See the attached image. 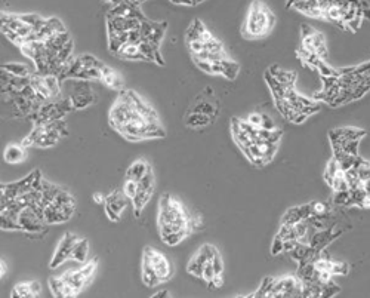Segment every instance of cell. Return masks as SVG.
Returning a JSON list of instances; mask_svg holds the SVG:
<instances>
[{"instance_id":"obj_30","label":"cell","mask_w":370,"mask_h":298,"mask_svg":"<svg viewBox=\"0 0 370 298\" xmlns=\"http://www.w3.org/2000/svg\"><path fill=\"white\" fill-rule=\"evenodd\" d=\"M277 236H280L283 241L296 239L293 224H281V226H280V230H278V233H277Z\"/></svg>"},{"instance_id":"obj_47","label":"cell","mask_w":370,"mask_h":298,"mask_svg":"<svg viewBox=\"0 0 370 298\" xmlns=\"http://www.w3.org/2000/svg\"><path fill=\"white\" fill-rule=\"evenodd\" d=\"M298 239H289V241H284V246H283V252H288V254H290L293 249H295V246L298 245Z\"/></svg>"},{"instance_id":"obj_51","label":"cell","mask_w":370,"mask_h":298,"mask_svg":"<svg viewBox=\"0 0 370 298\" xmlns=\"http://www.w3.org/2000/svg\"><path fill=\"white\" fill-rule=\"evenodd\" d=\"M174 3H177V5H187V6H193L194 3H193V0H172Z\"/></svg>"},{"instance_id":"obj_8","label":"cell","mask_w":370,"mask_h":298,"mask_svg":"<svg viewBox=\"0 0 370 298\" xmlns=\"http://www.w3.org/2000/svg\"><path fill=\"white\" fill-rule=\"evenodd\" d=\"M116 55L122 59H126V61H139V59L141 61H147L145 56L142 55V52L139 49V45H133L129 42L122 45V48L117 51Z\"/></svg>"},{"instance_id":"obj_15","label":"cell","mask_w":370,"mask_h":298,"mask_svg":"<svg viewBox=\"0 0 370 298\" xmlns=\"http://www.w3.org/2000/svg\"><path fill=\"white\" fill-rule=\"evenodd\" d=\"M153 193H154V189H150V190H138L136 196L132 199V202H133V210H135V215H136V217H139L141 211L144 210L145 205L150 202Z\"/></svg>"},{"instance_id":"obj_31","label":"cell","mask_w":370,"mask_h":298,"mask_svg":"<svg viewBox=\"0 0 370 298\" xmlns=\"http://www.w3.org/2000/svg\"><path fill=\"white\" fill-rule=\"evenodd\" d=\"M348 272H350V265H348L347 263H336V261H333L329 273H330L332 276H335V275L344 276V275H348Z\"/></svg>"},{"instance_id":"obj_35","label":"cell","mask_w":370,"mask_h":298,"mask_svg":"<svg viewBox=\"0 0 370 298\" xmlns=\"http://www.w3.org/2000/svg\"><path fill=\"white\" fill-rule=\"evenodd\" d=\"M312 203V211H314V215H323L332 211V208L327 203L323 202H311Z\"/></svg>"},{"instance_id":"obj_4","label":"cell","mask_w":370,"mask_h":298,"mask_svg":"<svg viewBox=\"0 0 370 298\" xmlns=\"http://www.w3.org/2000/svg\"><path fill=\"white\" fill-rule=\"evenodd\" d=\"M142 260L150 261L154 265V269H156L157 275L160 276L161 282H166V280H169L170 278H172V275H174L172 264L169 263V260L163 254L153 249L151 246H147L144 249V257H142Z\"/></svg>"},{"instance_id":"obj_18","label":"cell","mask_w":370,"mask_h":298,"mask_svg":"<svg viewBox=\"0 0 370 298\" xmlns=\"http://www.w3.org/2000/svg\"><path fill=\"white\" fill-rule=\"evenodd\" d=\"M88 251H89V242H88V239H79V242H77L76 246L73 248L71 260H74V261H77V263L86 261Z\"/></svg>"},{"instance_id":"obj_50","label":"cell","mask_w":370,"mask_h":298,"mask_svg":"<svg viewBox=\"0 0 370 298\" xmlns=\"http://www.w3.org/2000/svg\"><path fill=\"white\" fill-rule=\"evenodd\" d=\"M6 273H8V265H6V263L2 260V263H0V276L5 278Z\"/></svg>"},{"instance_id":"obj_46","label":"cell","mask_w":370,"mask_h":298,"mask_svg":"<svg viewBox=\"0 0 370 298\" xmlns=\"http://www.w3.org/2000/svg\"><path fill=\"white\" fill-rule=\"evenodd\" d=\"M42 17H39L37 14H28V15H21V19L24 21V22H27V24H30V25H34L39 19H40Z\"/></svg>"},{"instance_id":"obj_27","label":"cell","mask_w":370,"mask_h":298,"mask_svg":"<svg viewBox=\"0 0 370 298\" xmlns=\"http://www.w3.org/2000/svg\"><path fill=\"white\" fill-rule=\"evenodd\" d=\"M11 297H34L33 292H32V286H30V282H22V283H18Z\"/></svg>"},{"instance_id":"obj_23","label":"cell","mask_w":370,"mask_h":298,"mask_svg":"<svg viewBox=\"0 0 370 298\" xmlns=\"http://www.w3.org/2000/svg\"><path fill=\"white\" fill-rule=\"evenodd\" d=\"M138 187H139V190H150V189H154V174H153L151 166L148 168V171L145 172V175L142 176L141 180L138 181Z\"/></svg>"},{"instance_id":"obj_3","label":"cell","mask_w":370,"mask_h":298,"mask_svg":"<svg viewBox=\"0 0 370 298\" xmlns=\"http://www.w3.org/2000/svg\"><path fill=\"white\" fill-rule=\"evenodd\" d=\"M68 97L74 108L77 110L86 108L97 101V94L92 89V86L88 83V80H79V79H76L74 85L70 86Z\"/></svg>"},{"instance_id":"obj_29","label":"cell","mask_w":370,"mask_h":298,"mask_svg":"<svg viewBox=\"0 0 370 298\" xmlns=\"http://www.w3.org/2000/svg\"><path fill=\"white\" fill-rule=\"evenodd\" d=\"M333 203L336 206H351V194L350 190L347 192H335Z\"/></svg>"},{"instance_id":"obj_11","label":"cell","mask_w":370,"mask_h":298,"mask_svg":"<svg viewBox=\"0 0 370 298\" xmlns=\"http://www.w3.org/2000/svg\"><path fill=\"white\" fill-rule=\"evenodd\" d=\"M150 163L144 159H138L135 160L126 171V180H133V181H139L142 176L145 175V172L148 171Z\"/></svg>"},{"instance_id":"obj_24","label":"cell","mask_w":370,"mask_h":298,"mask_svg":"<svg viewBox=\"0 0 370 298\" xmlns=\"http://www.w3.org/2000/svg\"><path fill=\"white\" fill-rule=\"evenodd\" d=\"M49 288L52 291V294L55 297H63L64 298V288H65V282L63 278H52L49 280Z\"/></svg>"},{"instance_id":"obj_14","label":"cell","mask_w":370,"mask_h":298,"mask_svg":"<svg viewBox=\"0 0 370 298\" xmlns=\"http://www.w3.org/2000/svg\"><path fill=\"white\" fill-rule=\"evenodd\" d=\"M105 203L107 205H110L113 210H114L119 215L125 211V208L128 206V197L123 194H120L117 190L116 192H113L111 194H108V196H105ZM104 203V205H105Z\"/></svg>"},{"instance_id":"obj_38","label":"cell","mask_w":370,"mask_h":298,"mask_svg":"<svg viewBox=\"0 0 370 298\" xmlns=\"http://www.w3.org/2000/svg\"><path fill=\"white\" fill-rule=\"evenodd\" d=\"M215 276H216V272H215V269H213V264H212V261H208V263L205 264L202 279H205L206 282H210V280H213Z\"/></svg>"},{"instance_id":"obj_48","label":"cell","mask_w":370,"mask_h":298,"mask_svg":"<svg viewBox=\"0 0 370 298\" xmlns=\"http://www.w3.org/2000/svg\"><path fill=\"white\" fill-rule=\"evenodd\" d=\"M30 286H32V292H33V295H34V297L40 294V291H42L40 282H37V280H32V282H30Z\"/></svg>"},{"instance_id":"obj_5","label":"cell","mask_w":370,"mask_h":298,"mask_svg":"<svg viewBox=\"0 0 370 298\" xmlns=\"http://www.w3.org/2000/svg\"><path fill=\"white\" fill-rule=\"evenodd\" d=\"M79 242V237L70 231H67L64 234V237L61 239L58 248H56L55 254H53V258L50 261V269H56V267H60L65 260L71 258V252H73V248L76 246V244Z\"/></svg>"},{"instance_id":"obj_2","label":"cell","mask_w":370,"mask_h":298,"mask_svg":"<svg viewBox=\"0 0 370 298\" xmlns=\"http://www.w3.org/2000/svg\"><path fill=\"white\" fill-rule=\"evenodd\" d=\"M301 48L316 53L320 59L326 61L327 59V46H326V36L319 32V30L312 28L306 24L302 25V42H301Z\"/></svg>"},{"instance_id":"obj_43","label":"cell","mask_w":370,"mask_h":298,"mask_svg":"<svg viewBox=\"0 0 370 298\" xmlns=\"http://www.w3.org/2000/svg\"><path fill=\"white\" fill-rule=\"evenodd\" d=\"M247 122L256 128H261V123H262V114L261 113H252L247 119Z\"/></svg>"},{"instance_id":"obj_52","label":"cell","mask_w":370,"mask_h":298,"mask_svg":"<svg viewBox=\"0 0 370 298\" xmlns=\"http://www.w3.org/2000/svg\"><path fill=\"white\" fill-rule=\"evenodd\" d=\"M160 297H170L169 291H159L156 294H153V298H160Z\"/></svg>"},{"instance_id":"obj_28","label":"cell","mask_w":370,"mask_h":298,"mask_svg":"<svg viewBox=\"0 0 370 298\" xmlns=\"http://www.w3.org/2000/svg\"><path fill=\"white\" fill-rule=\"evenodd\" d=\"M53 203H55L56 206L63 208V206H65V205H76V200H74V197H73L67 190H61V192L58 193V196L55 197Z\"/></svg>"},{"instance_id":"obj_34","label":"cell","mask_w":370,"mask_h":298,"mask_svg":"<svg viewBox=\"0 0 370 298\" xmlns=\"http://www.w3.org/2000/svg\"><path fill=\"white\" fill-rule=\"evenodd\" d=\"M0 227H2V230H22L18 221L6 215H0Z\"/></svg>"},{"instance_id":"obj_45","label":"cell","mask_w":370,"mask_h":298,"mask_svg":"<svg viewBox=\"0 0 370 298\" xmlns=\"http://www.w3.org/2000/svg\"><path fill=\"white\" fill-rule=\"evenodd\" d=\"M104 206H105V214H107V217H108V218H110L111 221H114V223H117V221L120 220V215H119V214H117V212H116L114 210H113V208H111L110 205H107V203H105Z\"/></svg>"},{"instance_id":"obj_39","label":"cell","mask_w":370,"mask_h":298,"mask_svg":"<svg viewBox=\"0 0 370 298\" xmlns=\"http://www.w3.org/2000/svg\"><path fill=\"white\" fill-rule=\"evenodd\" d=\"M48 24H49V27L52 28V32H53L55 35H56V33L67 32L65 27H64V24H63L58 18H49V19H48Z\"/></svg>"},{"instance_id":"obj_17","label":"cell","mask_w":370,"mask_h":298,"mask_svg":"<svg viewBox=\"0 0 370 298\" xmlns=\"http://www.w3.org/2000/svg\"><path fill=\"white\" fill-rule=\"evenodd\" d=\"M190 231H191V228H182V230H179V231H175V233H164V234H160V237H161V241L166 244V245H169V246H175V245H178L179 242H182L185 237L190 234Z\"/></svg>"},{"instance_id":"obj_37","label":"cell","mask_w":370,"mask_h":298,"mask_svg":"<svg viewBox=\"0 0 370 298\" xmlns=\"http://www.w3.org/2000/svg\"><path fill=\"white\" fill-rule=\"evenodd\" d=\"M283 246H284V241L281 239L280 236H277L275 234V237H274V241H273V244H271V255H278V254H281L283 252Z\"/></svg>"},{"instance_id":"obj_40","label":"cell","mask_w":370,"mask_h":298,"mask_svg":"<svg viewBox=\"0 0 370 298\" xmlns=\"http://www.w3.org/2000/svg\"><path fill=\"white\" fill-rule=\"evenodd\" d=\"M210 261L213 264V269H215L216 275H222V272H224V261H222V257H221L219 251L215 252V255L212 257Z\"/></svg>"},{"instance_id":"obj_25","label":"cell","mask_w":370,"mask_h":298,"mask_svg":"<svg viewBox=\"0 0 370 298\" xmlns=\"http://www.w3.org/2000/svg\"><path fill=\"white\" fill-rule=\"evenodd\" d=\"M274 282H275V278H270V276L265 278L262 280L259 289L253 294V297H270V292H271V289L274 286Z\"/></svg>"},{"instance_id":"obj_41","label":"cell","mask_w":370,"mask_h":298,"mask_svg":"<svg viewBox=\"0 0 370 298\" xmlns=\"http://www.w3.org/2000/svg\"><path fill=\"white\" fill-rule=\"evenodd\" d=\"M187 48H188V51L191 52V55H195V53L202 52V51L205 49V42H202V40L188 42V43H187Z\"/></svg>"},{"instance_id":"obj_7","label":"cell","mask_w":370,"mask_h":298,"mask_svg":"<svg viewBox=\"0 0 370 298\" xmlns=\"http://www.w3.org/2000/svg\"><path fill=\"white\" fill-rule=\"evenodd\" d=\"M27 147L21 144H9L6 148H5V153H3V159L6 163H11V165H16V163H21L27 159Z\"/></svg>"},{"instance_id":"obj_33","label":"cell","mask_w":370,"mask_h":298,"mask_svg":"<svg viewBox=\"0 0 370 298\" xmlns=\"http://www.w3.org/2000/svg\"><path fill=\"white\" fill-rule=\"evenodd\" d=\"M138 190H139V187H138V183H136V181H133V180H126L125 186H123V194H125L128 199L132 200V199L136 196Z\"/></svg>"},{"instance_id":"obj_13","label":"cell","mask_w":370,"mask_h":298,"mask_svg":"<svg viewBox=\"0 0 370 298\" xmlns=\"http://www.w3.org/2000/svg\"><path fill=\"white\" fill-rule=\"evenodd\" d=\"M271 76H274L278 82H281L283 85L286 86H295V82H296V73L295 71H286L283 70L280 66H271L268 70H267Z\"/></svg>"},{"instance_id":"obj_44","label":"cell","mask_w":370,"mask_h":298,"mask_svg":"<svg viewBox=\"0 0 370 298\" xmlns=\"http://www.w3.org/2000/svg\"><path fill=\"white\" fill-rule=\"evenodd\" d=\"M261 128L268 129V131L275 129V125H274V122H273V119H271L268 114H262V123H261Z\"/></svg>"},{"instance_id":"obj_32","label":"cell","mask_w":370,"mask_h":298,"mask_svg":"<svg viewBox=\"0 0 370 298\" xmlns=\"http://www.w3.org/2000/svg\"><path fill=\"white\" fill-rule=\"evenodd\" d=\"M340 292V288L333 282V279L332 280H329V282H326L324 285H323V289H322V297L323 298H329V297H333V295H336V294H339Z\"/></svg>"},{"instance_id":"obj_36","label":"cell","mask_w":370,"mask_h":298,"mask_svg":"<svg viewBox=\"0 0 370 298\" xmlns=\"http://www.w3.org/2000/svg\"><path fill=\"white\" fill-rule=\"evenodd\" d=\"M95 267H97V260H94L92 263L83 265L81 269L79 270V273L84 278V279H91L94 276V272H95Z\"/></svg>"},{"instance_id":"obj_20","label":"cell","mask_w":370,"mask_h":298,"mask_svg":"<svg viewBox=\"0 0 370 298\" xmlns=\"http://www.w3.org/2000/svg\"><path fill=\"white\" fill-rule=\"evenodd\" d=\"M302 220H304V217L301 212V206H292L284 212V215L281 218V224H296Z\"/></svg>"},{"instance_id":"obj_1","label":"cell","mask_w":370,"mask_h":298,"mask_svg":"<svg viewBox=\"0 0 370 298\" xmlns=\"http://www.w3.org/2000/svg\"><path fill=\"white\" fill-rule=\"evenodd\" d=\"M275 25V15L261 0H253L244 22L241 25V36L244 39H261L268 36Z\"/></svg>"},{"instance_id":"obj_42","label":"cell","mask_w":370,"mask_h":298,"mask_svg":"<svg viewBox=\"0 0 370 298\" xmlns=\"http://www.w3.org/2000/svg\"><path fill=\"white\" fill-rule=\"evenodd\" d=\"M193 61L203 73L212 74V63L210 61H202V59H195V58H193Z\"/></svg>"},{"instance_id":"obj_19","label":"cell","mask_w":370,"mask_h":298,"mask_svg":"<svg viewBox=\"0 0 370 298\" xmlns=\"http://www.w3.org/2000/svg\"><path fill=\"white\" fill-rule=\"evenodd\" d=\"M191 111H197V113L208 114V116H210V117H212V121H213V119H215V117L218 116V113H219L218 107H216L213 103L208 101V100L198 101L197 104H194V107L191 108Z\"/></svg>"},{"instance_id":"obj_10","label":"cell","mask_w":370,"mask_h":298,"mask_svg":"<svg viewBox=\"0 0 370 298\" xmlns=\"http://www.w3.org/2000/svg\"><path fill=\"white\" fill-rule=\"evenodd\" d=\"M212 123V117L203 113H197V111H190L185 116V125L191 129H198V128H205L208 125Z\"/></svg>"},{"instance_id":"obj_22","label":"cell","mask_w":370,"mask_h":298,"mask_svg":"<svg viewBox=\"0 0 370 298\" xmlns=\"http://www.w3.org/2000/svg\"><path fill=\"white\" fill-rule=\"evenodd\" d=\"M166 27H167L166 22L156 24V27H154V30H153V33H151V36L148 37L147 42H150L151 45H154V46L159 48V46H160V42L163 40V36H164V32H166Z\"/></svg>"},{"instance_id":"obj_16","label":"cell","mask_w":370,"mask_h":298,"mask_svg":"<svg viewBox=\"0 0 370 298\" xmlns=\"http://www.w3.org/2000/svg\"><path fill=\"white\" fill-rule=\"evenodd\" d=\"M221 66H222V74L221 76H224L225 79H228V80L237 79L239 71H240V64L239 63H236L234 59H231V58H226V59H222L221 61Z\"/></svg>"},{"instance_id":"obj_26","label":"cell","mask_w":370,"mask_h":298,"mask_svg":"<svg viewBox=\"0 0 370 298\" xmlns=\"http://www.w3.org/2000/svg\"><path fill=\"white\" fill-rule=\"evenodd\" d=\"M203 269H205V264L197 261L195 258H191L188 265H187V272L193 276H197V278H202L203 276Z\"/></svg>"},{"instance_id":"obj_12","label":"cell","mask_w":370,"mask_h":298,"mask_svg":"<svg viewBox=\"0 0 370 298\" xmlns=\"http://www.w3.org/2000/svg\"><path fill=\"white\" fill-rule=\"evenodd\" d=\"M101 73H102V77H101V82L105 83L108 88L111 89H116V91H122L123 88V80L120 79V76L113 70L110 69L108 66H104L101 69Z\"/></svg>"},{"instance_id":"obj_21","label":"cell","mask_w":370,"mask_h":298,"mask_svg":"<svg viewBox=\"0 0 370 298\" xmlns=\"http://www.w3.org/2000/svg\"><path fill=\"white\" fill-rule=\"evenodd\" d=\"M2 70L14 74V76H21V77H27V76H32L30 74V70H28V67L25 64H21V63H8V64H3L2 66Z\"/></svg>"},{"instance_id":"obj_6","label":"cell","mask_w":370,"mask_h":298,"mask_svg":"<svg viewBox=\"0 0 370 298\" xmlns=\"http://www.w3.org/2000/svg\"><path fill=\"white\" fill-rule=\"evenodd\" d=\"M18 223H19V226H21L22 231H25V233H32V234L40 233V231L45 228V226H46V223H45L43 220H40V218L36 215V212L32 210L30 206L24 208V210L19 212Z\"/></svg>"},{"instance_id":"obj_49","label":"cell","mask_w":370,"mask_h":298,"mask_svg":"<svg viewBox=\"0 0 370 298\" xmlns=\"http://www.w3.org/2000/svg\"><path fill=\"white\" fill-rule=\"evenodd\" d=\"M94 202H95V203H99V205H104V203H105V196L101 194V193H95V194H94Z\"/></svg>"},{"instance_id":"obj_9","label":"cell","mask_w":370,"mask_h":298,"mask_svg":"<svg viewBox=\"0 0 370 298\" xmlns=\"http://www.w3.org/2000/svg\"><path fill=\"white\" fill-rule=\"evenodd\" d=\"M142 282H144L145 286H148V288H156L157 285L161 283V279L157 275L154 265L145 260H142Z\"/></svg>"}]
</instances>
